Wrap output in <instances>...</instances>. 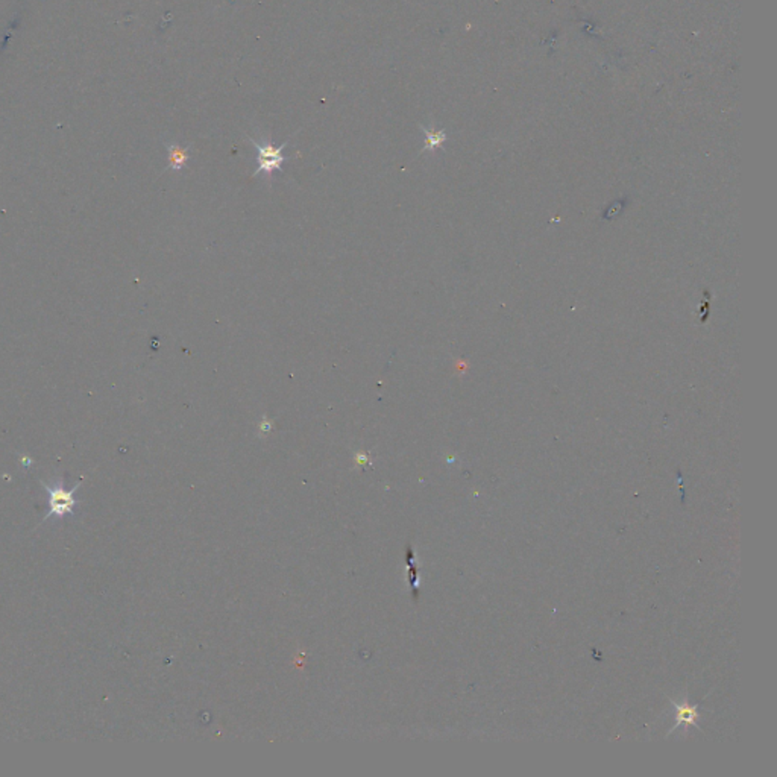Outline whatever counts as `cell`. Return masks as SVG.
Listing matches in <instances>:
<instances>
[{"mask_svg":"<svg viewBox=\"0 0 777 777\" xmlns=\"http://www.w3.org/2000/svg\"><path fill=\"white\" fill-rule=\"evenodd\" d=\"M79 485L73 489L67 490L62 486V481H58L57 485H44V489L48 492V501H49V511L48 515L44 516V521L49 520L52 516L64 518L66 515H73L75 507L79 506V501L75 498V492L78 490Z\"/></svg>","mask_w":777,"mask_h":777,"instance_id":"obj_1","label":"cell"},{"mask_svg":"<svg viewBox=\"0 0 777 777\" xmlns=\"http://www.w3.org/2000/svg\"><path fill=\"white\" fill-rule=\"evenodd\" d=\"M249 141L252 143L255 146L257 152H258V169L255 171L254 176L264 173L267 178H271V175L275 171H281V167L284 164V162L287 158L283 155V150L287 146V143H284V145L275 148L269 140H262V141H257L254 138H249Z\"/></svg>","mask_w":777,"mask_h":777,"instance_id":"obj_2","label":"cell"},{"mask_svg":"<svg viewBox=\"0 0 777 777\" xmlns=\"http://www.w3.org/2000/svg\"><path fill=\"white\" fill-rule=\"evenodd\" d=\"M676 708V726L673 730L678 729L680 726H695L699 721V712H697V704H690L687 701L683 703H674Z\"/></svg>","mask_w":777,"mask_h":777,"instance_id":"obj_3","label":"cell"},{"mask_svg":"<svg viewBox=\"0 0 777 777\" xmlns=\"http://www.w3.org/2000/svg\"><path fill=\"white\" fill-rule=\"evenodd\" d=\"M166 148L169 152V167L173 169V171H181L185 166L187 159H189L187 149H183L178 145H167Z\"/></svg>","mask_w":777,"mask_h":777,"instance_id":"obj_4","label":"cell"},{"mask_svg":"<svg viewBox=\"0 0 777 777\" xmlns=\"http://www.w3.org/2000/svg\"><path fill=\"white\" fill-rule=\"evenodd\" d=\"M427 140H425V148L424 150H434L436 148H439L442 143L445 141V134L443 132H434V131H428L425 128H422Z\"/></svg>","mask_w":777,"mask_h":777,"instance_id":"obj_5","label":"cell"}]
</instances>
